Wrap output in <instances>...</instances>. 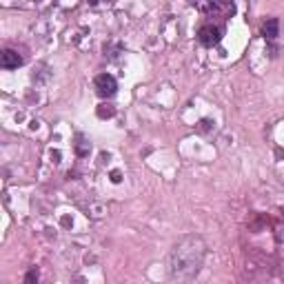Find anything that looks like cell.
Listing matches in <instances>:
<instances>
[{"label": "cell", "mask_w": 284, "mask_h": 284, "mask_svg": "<svg viewBox=\"0 0 284 284\" xmlns=\"http://www.w3.org/2000/svg\"><path fill=\"white\" fill-rule=\"evenodd\" d=\"M207 258V245L200 235H185L173 245L169 253V280L191 282L200 273L202 262Z\"/></svg>", "instance_id": "6da1fadb"}, {"label": "cell", "mask_w": 284, "mask_h": 284, "mask_svg": "<svg viewBox=\"0 0 284 284\" xmlns=\"http://www.w3.org/2000/svg\"><path fill=\"white\" fill-rule=\"evenodd\" d=\"M193 7L207 16H233L235 7L231 0H193Z\"/></svg>", "instance_id": "7a4b0ae2"}, {"label": "cell", "mask_w": 284, "mask_h": 284, "mask_svg": "<svg viewBox=\"0 0 284 284\" xmlns=\"http://www.w3.org/2000/svg\"><path fill=\"white\" fill-rule=\"evenodd\" d=\"M93 87H96V93L100 98H111V96H116V91H118V83L111 73H100V76H96Z\"/></svg>", "instance_id": "3957f363"}, {"label": "cell", "mask_w": 284, "mask_h": 284, "mask_svg": "<svg viewBox=\"0 0 284 284\" xmlns=\"http://www.w3.org/2000/svg\"><path fill=\"white\" fill-rule=\"evenodd\" d=\"M198 40H200V45H205V47H215L222 40V29L211 23L202 25L198 29Z\"/></svg>", "instance_id": "277c9868"}, {"label": "cell", "mask_w": 284, "mask_h": 284, "mask_svg": "<svg viewBox=\"0 0 284 284\" xmlns=\"http://www.w3.org/2000/svg\"><path fill=\"white\" fill-rule=\"evenodd\" d=\"M0 65H3V69H18L23 65V56H18V51L13 49H5L0 56Z\"/></svg>", "instance_id": "5b68a950"}, {"label": "cell", "mask_w": 284, "mask_h": 284, "mask_svg": "<svg viewBox=\"0 0 284 284\" xmlns=\"http://www.w3.org/2000/svg\"><path fill=\"white\" fill-rule=\"evenodd\" d=\"M262 36L267 40H275L280 36V20L278 18H269L265 25H262Z\"/></svg>", "instance_id": "8992f818"}, {"label": "cell", "mask_w": 284, "mask_h": 284, "mask_svg": "<svg viewBox=\"0 0 284 284\" xmlns=\"http://www.w3.org/2000/svg\"><path fill=\"white\" fill-rule=\"evenodd\" d=\"M113 113H116V109H113L111 105H100L98 107V118H111Z\"/></svg>", "instance_id": "52a82bcc"}, {"label": "cell", "mask_w": 284, "mask_h": 284, "mask_svg": "<svg viewBox=\"0 0 284 284\" xmlns=\"http://www.w3.org/2000/svg\"><path fill=\"white\" fill-rule=\"evenodd\" d=\"M89 151H91V145H89V142H85V140H78V142H76V153H78V155H87Z\"/></svg>", "instance_id": "ba28073f"}, {"label": "cell", "mask_w": 284, "mask_h": 284, "mask_svg": "<svg viewBox=\"0 0 284 284\" xmlns=\"http://www.w3.org/2000/svg\"><path fill=\"white\" fill-rule=\"evenodd\" d=\"M36 280H38V271H36V269H31V271L25 275V282L31 284V282H36Z\"/></svg>", "instance_id": "9c48e42d"}]
</instances>
